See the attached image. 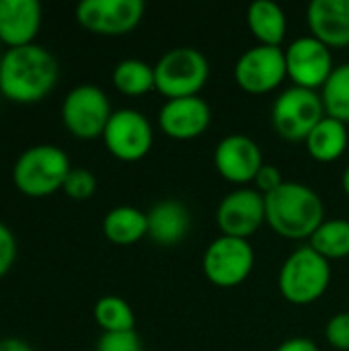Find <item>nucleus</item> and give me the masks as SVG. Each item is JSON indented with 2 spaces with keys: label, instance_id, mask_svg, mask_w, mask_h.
<instances>
[{
  "label": "nucleus",
  "instance_id": "5701e85b",
  "mask_svg": "<svg viewBox=\"0 0 349 351\" xmlns=\"http://www.w3.org/2000/svg\"><path fill=\"white\" fill-rule=\"evenodd\" d=\"M309 241L311 247L327 261L349 257V220H325Z\"/></svg>",
  "mask_w": 349,
  "mask_h": 351
},
{
  "label": "nucleus",
  "instance_id": "ddd939ff",
  "mask_svg": "<svg viewBox=\"0 0 349 351\" xmlns=\"http://www.w3.org/2000/svg\"><path fill=\"white\" fill-rule=\"evenodd\" d=\"M265 222V195L251 187H239L222 197L216 224L224 237L249 241Z\"/></svg>",
  "mask_w": 349,
  "mask_h": 351
},
{
  "label": "nucleus",
  "instance_id": "20e7f679",
  "mask_svg": "<svg viewBox=\"0 0 349 351\" xmlns=\"http://www.w3.org/2000/svg\"><path fill=\"white\" fill-rule=\"evenodd\" d=\"M329 284L331 263L321 257L311 245L292 251L284 261L278 278L282 296L296 306L317 302L327 292Z\"/></svg>",
  "mask_w": 349,
  "mask_h": 351
},
{
  "label": "nucleus",
  "instance_id": "2eb2a0df",
  "mask_svg": "<svg viewBox=\"0 0 349 351\" xmlns=\"http://www.w3.org/2000/svg\"><path fill=\"white\" fill-rule=\"evenodd\" d=\"M212 121L210 105L197 97L169 99L158 111V128L173 140L200 138Z\"/></svg>",
  "mask_w": 349,
  "mask_h": 351
},
{
  "label": "nucleus",
  "instance_id": "b1692460",
  "mask_svg": "<svg viewBox=\"0 0 349 351\" xmlns=\"http://www.w3.org/2000/svg\"><path fill=\"white\" fill-rule=\"evenodd\" d=\"M93 317L97 325L103 329V333L134 331L136 327V315L132 306L119 296H103L101 300H97Z\"/></svg>",
  "mask_w": 349,
  "mask_h": 351
},
{
  "label": "nucleus",
  "instance_id": "4be33fe9",
  "mask_svg": "<svg viewBox=\"0 0 349 351\" xmlns=\"http://www.w3.org/2000/svg\"><path fill=\"white\" fill-rule=\"evenodd\" d=\"M111 80L121 95L142 97L154 90V66L138 58H128L113 68Z\"/></svg>",
  "mask_w": 349,
  "mask_h": 351
},
{
  "label": "nucleus",
  "instance_id": "9b49d317",
  "mask_svg": "<svg viewBox=\"0 0 349 351\" xmlns=\"http://www.w3.org/2000/svg\"><path fill=\"white\" fill-rule=\"evenodd\" d=\"M284 56H286L288 78L294 82V86L300 88H309V90L323 88L331 72L335 70L331 47H327L323 41H319L313 35L294 39L284 49Z\"/></svg>",
  "mask_w": 349,
  "mask_h": 351
},
{
  "label": "nucleus",
  "instance_id": "423d86ee",
  "mask_svg": "<svg viewBox=\"0 0 349 351\" xmlns=\"http://www.w3.org/2000/svg\"><path fill=\"white\" fill-rule=\"evenodd\" d=\"M325 115L321 93L300 86L286 88L272 107L274 130L288 142H304Z\"/></svg>",
  "mask_w": 349,
  "mask_h": 351
},
{
  "label": "nucleus",
  "instance_id": "473e14b6",
  "mask_svg": "<svg viewBox=\"0 0 349 351\" xmlns=\"http://www.w3.org/2000/svg\"><path fill=\"white\" fill-rule=\"evenodd\" d=\"M341 187H344V191L348 193V197H349V165L346 167L344 175H341Z\"/></svg>",
  "mask_w": 349,
  "mask_h": 351
},
{
  "label": "nucleus",
  "instance_id": "a211bd4d",
  "mask_svg": "<svg viewBox=\"0 0 349 351\" xmlns=\"http://www.w3.org/2000/svg\"><path fill=\"white\" fill-rule=\"evenodd\" d=\"M148 237L163 247L179 245L191 228L189 210L177 199H163L154 204L148 212Z\"/></svg>",
  "mask_w": 349,
  "mask_h": 351
},
{
  "label": "nucleus",
  "instance_id": "6e6552de",
  "mask_svg": "<svg viewBox=\"0 0 349 351\" xmlns=\"http://www.w3.org/2000/svg\"><path fill=\"white\" fill-rule=\"evenodd\" d=\"M255 267V251L249 241L224 237L214 239L204 253V274L218 288H237L249 280Z\"/></svg>",
  "mask_w": 349,
  "mask_h": 351
},
{
  "label": "nucleus",
  "instance_id": "c756f323",
  "mask_svg": "<svg viewBox=\"0 0 349 351\" xmlns=\"http://www.w3.org/2000/svg\"><path fill=\"white\" fill-rule=\"evenodd\" d=\"M253 183H255V189H257L259 193L269 195V193H274L278 187H282L284 177H282V173H280L278 167L263 162V167L259 169V173H257V177H255Z\"/></svg>",
  "mask_w": 349,
  "mask_h": 351
},
{
  "label": "nucleus",
  "instance_id": "bb28decb",
  "mask_svg": "<svg viewBox=\"0 0 349 351\" xmlns=\"http://www.w3.org/2000/svg\"><path fill=\"white\" fill-rule=\"evenodd\" d=\"M97 351H142V341L136 331L103 333L97 341Z\"/></svg>",
  "mask_w": 349,
  "mask_h": 351
},
{
  "label": "nucleus",
  "instance_id": "dca6fc26",
  "mask_svg": "<svg viewBox=\"0 0 349 351\" xmlns=\"http://www.w3.org/2000/svg\"><path fill=\"white\" fill-rule=\"evenodd\" d=\"M43 23L37 0H0V45L6 49L35 43Z\"/></svg>",
  "mask_w": 349,
  "mask_h": 351
},
{
  "label": "nucleus",
  "instance_id": "2f4dec72",
  "mask_svg": "<svg viewBox=\"0 0 349 351\" xmlns=\"http://www.w3.org/2000/svg\"><path fill=\"white\" fill-rule=\"evenodd\" d=\"M0 351H33L29 348L27 341L23 339H16V337H6V339H0Z\"/></svg>",
  "mask_w": 349,
  "mask_h": 351
},
{
  "label": "nucleus",
  "instance_id": "f257e3e1",
  "mask_svg": "<svg viewBox=\"0 0 349 351\" xmlns=\"http://www.w3.org/2000/svg\"><path fill=\"white\" fill-rule=\"evenodd\" d=\"M60 78L56 56L43 45L31 43L2 51L0 58V95L16 105H35L43 101Z\"/></svg>",
  "mask_w": 349,
  "mask_h": 351
},
{
  "label": "nucleus",
  "instance_id": "aec40b11",
  "mask_svg": "<svg viewBox=\"0 0 349 351\" xmlns=\"http://www.w3.org/2000/svg\"><path fill=\"white\" fill-rule=\"evenodd\" d=\"M103 234L109 243L128 247L148 237L146 212L132 206H117L103 218Z\"/></svg>",
  "mask_w": 349,
  "mask_h": 351
},
{
  "label": "nucleus",
  "instance_id": "a878e982",
  "mask_svg": "<svg viewBox=\"0 0 349 351\" xmlns=\"http://www.w3.org/2000/svg\"><path fill=\"white\" fill-rule=\"evenodd\" d=\"M62 191L74 202H86L97 191V177L88 169H72L64 181Z\"/></svg>",
  "mask_w": 349,
  "mask_h": 351
},
{
  "label": "nucleus",
  "instance_id": "f8f14e48",
  "mask_svg": "<svg viewBox=\"0 0 349 351\" xmlns=\"http://www.w3.org/2000/svg\"><path fill=\"white\" fill-rule=\"evenodd\" d=\"M284 78H288V70L282 47L255 45L247 49L234 66L237 84L251 95L272 93L284 82Z\"/></svg>",
  "mask_w": 349,
  "mask_h": 351
},
{
  "label": "nucleus",
  "instance_id": "7ed1b4c3",
  "mask_svg": "<svg viewBox=\"0 0 349 351\" xmlns=\"http://www.w3.org/2000/svg\"><path fill=\"white\" fill-rule=\"evenodd\" d=\"M72 171L68 154L53 144L27 148L12 167L14 187L27 197H47L64 187Z\"/></svg>",
  "mask_w": 349,
  "mask_h": 351
},
{
  "label": "nucleus",
  "instance_id": "c85d7f7f",
  "mask_svg": "<svg viewBox=\"0 0 349 351\" xmlns=\"http://www.w3.org/2000/svg\"><path fill=\"white\" fill-rule=\"evenodd\" d=\"M16 259V239L12 230L0 222V280L12 269Z\"/></svg>",
  "mask_w": 349,
  "mask_h": 351
},
{
  "label": "nucleus",
  "instance_id": "4468645a",
  "mask_svg": "<svg viewBox=\"0 0 349 351\" xmlns=\"http://www.w3.org/2000/svg\"><path fill=\"white\" fill-rule=\"evenodd\" d=\"M263 162L265 160L259 144L243 134H230L222 138L214 150V167L220 177L241 187L255 181Z\"/></svg>",
  "mask_w": 349,
  "mask_h": 351
},
{
  "label": "nucleus",
  "instance_id": "393cba45",
  "mask_svg": "<svg viewBox=\"0 0 349 351\" xmlns=\"http://www.w3.org/2000/svg\"><path fill=\"white\" fill-rule=\"evenodd\" d=\"M321 99L329 117L349 123V62L335 66L329 80L321 88Z\"/></svg>",
  "mask_w": 349,
  "mask_h": 351
},
{
  "label": "nucleus",
  "instance_id": "72a5a7b5",
  "mask_svg": "<svg viewBox=\"0 0 349 351\" xmlns=\"http://www.w3.org/2000/svg\"><path fill=\"white\" fill-rule=\"evenodd\" d=\"M0 58H2V51H0Z\"/></svg>",
  "mask_w": 349,
  "mask_h": 351
},
{
  "label": "nucleus",
  "instance_id": "f03ea898",
  "mask_svg": "<svg viewBox=\"0 0 349 351\" xmlns=\"http://www.w3.org/2000/svg\"><path fill=\"white\" fill-rule=\"evenodd\" d=\"M265 222L284 239H311L325 222V206L321 195L309 185L284 181L282 187L265 195Z\"/></svg>",
  "mask_w": 349,
  "mask_h": 351
},
{
  "label": "nucleus",
  "instance_id": "9d476101",
  "mask_svg": "<svg viewBox=\"0 0 349 351\" xmlns=\"http://www.w3.org/2000/svg\"><path fill=\"white\" fill-rule=\"evenodd\" d=\"M103 142L117 160L136 162L152 150L154 130L144 113L136 109H117L103 132Z\"/></svg>",
  "mask_w": 349,
  "mask_h": 351
},
{
  "label": "nucleus",
  "instance_id": "0eeeda50",
  "mask_svg": "<svg viewBox=\"0 0 349 351\" xmlns=\"http://www.w3.org/2000/svg\"><path fill=\"white\" fill-rule=\"evenodd\" d=\"M113 115L107 95L95 84L74 86L62 103L64 128L78 140L103 138V132Z\"/></svg>",
  "mask_w": 349,
  "mask_h": 351
},
{
  "label": "nucleus",
  "instance_id": "cd10ccee",
  "mask_svg": "<svg viewBox=\"0 0 349 351\" xmlns=\"http://www.w3.org/2000/svg\"><path fill=\"white\" fill-rule=\"evenodd\" d=\"M325 339L331 348L349 351V313H337L325 327Z\"/></svg>",
  "mask_w": 349,
  "mask_h": 351
},
{
  "label": "nucleus",
  "instance_id": "7c9ffc66",
  "mask_svg": "<svg viewBox=\"0 0 349 351\" xmlns=\"http://www.w3.org/2000/svg\"><path fill=\"white\" fill-rule=\"evenodd\" d=\"M276 351H321L317 348V343L309 337H292L286 339L284 343H280Z\"/></svg>",
  "mask_w": 349,
  "mask_h": 351
},
{
  "label": "nucleus",
  "instance_id": "412c9836",
  "mask_svg": "<svg viewBox=\"0 0 349 351\" xmlns=\"http://www.w3.org/2000/svg\"><path fill=\"white\" fill-rule=\"evenodd\" d=\"M306 152L319 162H333L344 156L349 144L348 123L325 115L304 140Z\"/></svg>",
  "mask_w": 349,
  "mask_h": 351
},
{
  "label": "nucleus",
  "instance_id": "1a4fd4ad",
  "mask_svg": "<svg viewBox=\"0 0 349 351\" xmlns=\"http://www.w3.org/2000/svg\"><path fill=\"white\" fill-rule=\"evenodd\" d=\"M144 10L142 0H82L74 14L82 29L95 35L119 37L140 25Z\"/></svg>",
  "mask_w": 349,
  "mask_h": 351
},
{
  "label": "nucleus",
  "instance_id": "39448f33",
  "mask_svg": "<svg viewBox=\"0 0 349 351\" xmlns=\"http://www.w3.org/2000/svg\"><path fill=\"white\" fill-rule=\"evenodd\" d=\"M210 76L206 56L195 47H173L154 64V90L169 99L197 97Z\"/></svg>",
  "mask_w": 349,
  "mask_h": 351
},
{
  "label": "nucleus",
  "instance_id": "f3484780",
  "mask_svg": "<svg viewBox=\"0 0 349 351\" xmlns=\"http://www.w3.org/2000/svg\"><path fill=\"white\" fill-rule=\"evenodd\" d=\"M311 35L327 47L349 45V0H313L306 8Z\"/></svg>",
  "mask_w": 349,
  "mask_h": 351
},
{
  "label": "nucleus",
  "instance_id": "6ab92c4d",
  "mask_svg": "<svg viewBox=\"0 0 349 351\" xmlns=\"http://www.w3.org/2000/svg\"><path fill=\"white\" fill-rule=\"evenodd\" d=\"M247 25L259 45L280 47L286 37V12L274 0H255L247 8Z\"/></svg>",
  "mask_w": 349,
  "mask_h": 351
}]
</instances>
